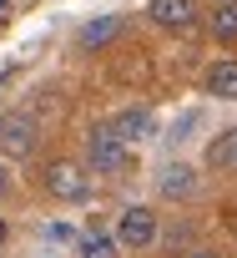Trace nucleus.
<instances>
[{
  "mask_svg": "<svg viewBox=\"0 0 237 258\" xmlns=\"http://www.w3.org/2000/svg\"><path fill=\"white\" fill-rule=\"evenodd\" d=\"M106 132L122 142V147H132V142H142V137L152 132V111H147V106H132V111H122V116H116Z\"/></svg>",
  "mask_w": 237,
  "mask_h": 258,
  "instance_id": "nucleus-6",
  "label": "nucleus"
},
{
  "mask_svg": "<svg viewBox=\"0 0 237 258\" xmlns=\"http://www.w3.org/2000/svg\"><path fill=\"white\" fill-rule=\"evenodd\" d=\"M81 258H116V243L106 233H86L81 238Z\"/></svg>",
  "mask_w": 237,
  "mask_h": 258,
  "instance_id": "nucleus-10",
  "label": "nucleus"
},
{
  "mask_svg": "<svg viewBox=\"0 0 237 258\" xmlns=\"http://www.w3.org/2000/svg\"><path fill=\"white\" fill-rule=\"evenodd\" d=\"M187 258H217V253H212V248H197V253H187Z\"/></svg>",
  "mask_w": 237,
  "mask_h": 258,
  "instance_id": "nucleus-13",
  "label": "nucleus"
},
{
  "mask_svg": "<svg viewBox=\"0 0 237 258\" xmlns=\"http://www.w3.org/2000/svg\"><path fill=\"white\" fill-rule=\"evenodd\" d=\"M116 238H122L127 248L157 243V213H152V208H127L122 218H116Z\"/></svg>",
  "mask_w": 237,
  "mask_h": 258,
  "instance_id": "nucleus-3",
  "label": "nucleus"
},
{
  "mask_svg": "<svg viewBox=\"0 0 237 258\" xmlns=\"http://www.w3.org/2000/svg\"><path fill=\"white\" fill-rule=\"evenodd\" d=\"M207 91L222 96V101H232V96H237V61H222V66L207 76Z\"/></svg>",
  "mask_w": 237,
  "mask_h": 258,
  "instance_id": "nucleus-8",
  "label": "nucleus"
},
{
  "mask_svg": "<svg viewBox=\"0 0 237 258\" xmlns=\"http://www.w3.org/2000/svg\"><path fill=\"white\" fill-rule=\"evenodd\" d=\"M212 36H217L222 46H232V41H237V11L227 6V0H222V6L212 11Z\"/></svg>",
  "mask_w": 237,
  "mask_h": 258,
  "instance_id": "nucleus-9",
  "label": "nucleus"
},
{
  "mask_svg": "<svg viewBox=\"0 0 237 258\" xmlns=\"http://www.w3.org/2000/svg\"><path fill=\"white\" fill-rule=\"evenodd\" d=\"M116 26H122V21H116V16H106V21H96V26H86V31H81V46H101V41H106V36L116 31Z\"/></svg>",
  "mask_w": 237,
  "mask_h": 258,
  "instance_id": "nucleus-12",
  "label": "nucleus"
},
{
  "mask_svg": "<svg viewBox=\"0 0 237 258\" xmlns=\"http://www.w3.org/2000/svg\"><path fill=\"white\" fill-rule=\"evenodd\" d=\"M6 187H11V182H6V162H0V198H6Z\"/></svg>",
  "mask_w": 237,
  "mask_h": 258,
  "instance_id": "nucleus-14",
  "label": "nucleus"
},
{
  "mask_svg": "<svg viewBox=\"0 0 237 258\" xmlns=\"http://www.w3.org/2000/svg\"><path fill=\"white\" fill-rule=\"evenodd\" d=\"M192 192H197V172H192V167H182V162H177V167H167V172H162V198H172V203L182 198V203H187Z\"/></svg>",
  "mask_w": 237,
  "mask_h": 258,
  "instance_id": "nucleus-7",
  "label": "nucleus"
},
{
  "mask_svg": "<svg viewBox=\"0 0 237 258\" xmlns=\"http://www.w3.org/2000/svg\"><path fill=\"white\" fill-rule=\"evenodd\" d=\"M0 243H6V223H0Z\"/></svg>",
  "mask_w": 237,
  "mask_h": 258,
  "instance_id": "nucleus-15",
  "label": "nucleus"
},
{
  "mask_svg": "<svg viewBox=\"0 0 237 258\" xmlns=\"http://www.w3.org/2000/svg\"><path fill=\"white\" fill-rule=\"evenodd\" d=\"M0 147L16 152V157H31L36 152V121L31 116H6L0 121Z\"/></svg>",
  "mask_w": 237,
  "mask_h": 258,
  "instance_id": "nucleus-4",
  "label": "nucleus"
},
{
  "mask_svg": "<svg viewBox=\"0 0 237 258\" xmlns=\"http://www.w3.org/2000/svg\"><path fill=\"white\" fill-rule=\"evenodd\" d=\"M207 162H212V167H222V172L232 167V132H222V137L207 147Z\"/></svg>",
  "mask_w": 237,
  "mask_h": 258,
  "instance_id": "nucleus-11",
  "label": "nucleus"
},
{
  "mask_svg": "<svg viewBox=\"0 0 237 258\" xmlns=\"http://www.w3.org/2000/svg\"><path fill=\"white\" fill-rule=\"evenodd\" d=\"M157 26H167V31H187L192 21H197V0H152V11H147Z\"/></svg>",
  "mask_w": 237,
  "mask_h": 258,
  "instance_id": "nucleus-5",
  "label": "nucleus"
},
{
  "mask_svg": "<svg viewBox=\"0 0 237 258\" xmlns=\"http://www.w3.org/2000/svg\"><path fill=\"white\" fill-rule=\"evenodd\" d=\"M46 187H51V198H61V203H86V198H91V177H86L81 162H56V167L46 172Z\"/></svg>",
  "mask_w": 237,
  "mask_h": 258,
  "instance_id": "nucleus-1",
  "label": "nucleus"
},
{
  "mask_svg": "<svg viewBox=\"0 0 237 258\" xmlns=\"http://www.w3.org/2000/svg\"><path fill=\"white\" fill-rule=\"evenodd\" d=\"M86 162H91L96 172H122V167L132 162V152H127L122 142H116V137L106 132V126H96V132L86 137Z\"/></svg>",
  "mask_w": 237,
  "mask_h": 258,
  "instance_id": "nucleus-2",
  "label": "nucleus"
}]
</instances>
